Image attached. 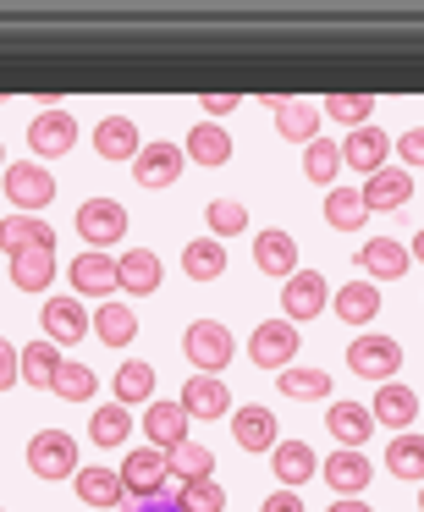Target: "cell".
<instances>
[{
    "instance_id": "6da1fadb",
    "label": "cell",
    "mask_w": 424,
    "mask_h": 512,
    "mask_svg": "<svg viewBox=\"0 0 424 512\" xmlns=\"http://www.w3.org/2000/svg\"><path fill=\"white\" fill-rule=\"evenodd\" d=\"M182 353H188V364L199 375H221L232 364V331L221 320H193L188 336H182Z\"/></svg>"
},
{
    "instance_id": "7a4b0ae2",
    "label": "cell",
    "mask_w": 424,
    "mask_h": 512,
    "mask_svg": "<svg viewBox=\"0 0 424 512\" xmlns=\"http://www.w3.org/2000/svg\"><path fill=\"white\" fill-rule=\"evenodd\" d=\"M28 468L39 479H72L78 474V441L67 430H39L28 441Z\"/></svg>"
},
{
    "instance_id": "3957f363",
    "label": "cell",
    "mask_w": 424,
    "mask_h": 512,
    "mask_svg": "<svg viewBox=\"0 0 424 512\" xmlns=\"http://www.w3.org/2000/svg\"><path fill=\"white\" fill-rule=\"evenodd\" d=\"M347 369L353 375H364V380H397V369H402V347H397V336H358L353 347H347Z\"/></svg>"
},
{
    "instance_id": "277c9868",
    "label": "cell",
    "mask_w": 424,
    "mask_h": 512,
    "mask_svg": "<svg viewBox=\"0 0 424 512\" xmlns=\"http://www.w3.org/2000/svg\"><path fill=\"white\" fill-rule=\"evenodd\" d=\"M6 199L17 204V215H34L56 199V177L34 160H17V166H6Z\"/></svg>"
},
{
    "instance_id": "5b68a950",
    "label": "cell",
    "mask_w": 424,
    "mask_h": 512,
    "mask_svg": "<svg viewBox=\"0 0 424 512\" xmlns=\"http://www.w3.org/2000/svg\"><path fill=\"white\" fill-rule=\"evenodd\" d=\"M292 353H298V325L292 320H259L254 336H248V358L259 369H287Z\"/></svg>"
},
{
    "instance_id": "8992f818",
    "label": "cell",
    "mask_w": 424,
    "mask_h": 512,
    "mask_svg": "<svg viewBox=\"0 0 424 512\" xmlns=\"http://www.w3.org/2000/svg\"><path fill=\"white\" fill-rule=\"evenodd\" d=\"M78 232H83V243H89V248H116L127 237V204L89 199L78 210Z\"/></svg>"
},
{
    "instance_id": "52a82bcc",
    "label": "cell",
    "mask_w": 424,
    "mask_h": 512,
    "mask_svg": "<svg viewBox=\"0 0 424 512\" xmlns=\"http://www.w3.org/2000/svg\"><path fill=\"white\" fill-rule=\"evenodd\" d=\"M166 474H171V457L160 452V446H138L122 463V485H127V496H138V501L160 496V490H166Z\"/></svg>"
},
{
    "instance_id": "ba28073f",
    "label": "cell",
    "mask_w": 424,
    "mask_h": 512,
    "mask_svg": "<svg viewBox=\"0 0 424 512\" xmlns=\"http://www.w3.org/2000/svg\"><path fill=\"white\" fill-rule=\"evenodd\" d=\"M325 292H331V287H325L320 270H292L287 287H281V309H287V320H292V325H309L314 314H320L325 303H331Z\"/></svg>"
},
{
    "instance_id": "9c48e42d",
    "label": "cell",
    "mask_w": 424,
    "mask_h": 512,
    "mask_svg": "<svg viewBox=\"0 0 424 512\" xmlns=\"http://www.w3.org/2000/svg\"><path fill=\"white\" fill-rule=\"evenodd\" d=\"M182 166H188V155L166 138V144H144V149H138L133 177H138V188H177Z\"/></svg>"
},
{
    "instance_id": "30bf717a",
    "label": "cell",
    "mask_w": 424,
    "mask_h": 512,
    "mask_svg": "<svg viewBox=\"0 0 424 512\" xmlns=\"http://www.w3.org/2000/svg\"><path fill=\"white\" fill-rule=\"evenodd\" d=\"M72 144H78V116H67V111H45V116H34V122H28V149H34L39 160L67 155Z\"/></svg>"
},
{
    "instance_id": "8fae6325",
    "label": "cell",
    "mask_w": 424,
    "mask_h": 512,
    "mask_svg": "<svg viewBox=\"0 0 424 512\" xmlns=\"http://www.w3.org/2000/svg\"><path fill=\"white\" fill-rule=\"evenodd\" d=\"M254 265H259V276L287 281L292 270H298V243H292V232H281V226H265V232L254 237Z\"/></svg>"
},
{
    "instance_id": "7c38bea8",
    "label": "cell",
    "mask_w": 424,
    "mask_h": 512,
    "mask_svg": "<svg viewBox=\"0 0 424 512\" xmlns=\"http://www.w3.org/2000/svg\"><path fill=\"white\" fill-rule=\"evenodd\" d=\"M364 210H402L413 199V171L408 166H386L375 177H364Z\"/></svg>"
},
{
    "instance_id": "4fadbf2b",
    "label": "cell",
    "mask_w": 424,
    "mask_h": 512,
    "mask_svg": "<svg viewBox=\"0 0 424 512\" xmlns=\"http://www.w3.org/2000/svg\"><path fill=\"white\" fill-rule=\"evenodd\" d=\"M270 111H276V133L287 138V144H314V133H320V105L309 100H281V94H270Z\"/></svg>"
},
{
    "instance_id": "5bb4252c",
    "label": "cell",
    "mask_w": 424,
    "mask_h": 512,
    "mask_svg": "<svg viewBox=\"0 0 424 512\" xmlns=\"http://www.w3.org/2000/svg\"><path fill=\"white\" fill-rule=\"evenodd\" d=\"M0 248L6 254H28V248H56V226L45 215H6L0 221Z\"/></svg>"
},
{
    "instance_id": "9a60e30c",
    "label": "cell",
    "mask_w": 424,
    "mask_h": 512,
    "mask_svg": "<svg viewBox=\"0 0 424 512\" xmlns=\"http://www.w3.org/2000/svg\"><path fill=\"white\" fill-rule=\"evenodd\" d=\"M144 435L160 446V452H177L188 441V408L182 402H149L144 408Z\"/></svg>"
},
{
    "instance_id": "2e32d148",
    "label": "cell",
    "mask_w": 424,
    "mask_h": 512,
    "mask_svg": "<svg viewBox=\"0 0 424 512\" xmlns=\"http://www.w3.org/2000/svg\"><path fill=\"white\" fill-rule=\"evenodd\" d=\"M83 331H94V320L83 314V298H50L45 303V336L56 347L83 342Z\"/></svg>"
},
{
    "instance_id": "e0dca14e",
    "label": "cell",
    "mask_w": 424,
    "mask_h": 512,
    "mask_svg": "<svg viewBox=\"0 0 424 512\" xmlns=\"http://www.w3.org/2000/svg\"><path fill=\"white\" fill-rule=\"evenodd\" d=\"M270 468H276V479L287 490H298V485H309V479L320 474V457L309 452V441H276L270 446Z\"/></svg>"
},
{
    "instance_id": "ac0fdd59",
    "label": "cell",
    "mask_w": 424,
    "mask_h": 512,
    "mask_svg": "<svg viewBox=\"0 0 424 512\" xmlns=\"http://www.w3.org/2000/svg\"><path fill=\"white\" fill-rule=\"evenodd\" d=\"M386 155H391V138L380 133V127H358V133H347V144H342V166L364 171V177L386 171Z\"/></svg>"
},
{
    "instance_id": "d6986e66",
    "label": "cell",
    "mask_w": 424,
    "mask_h": 512,
    "mask_svg": "<svg viewBox=\"0 0 424 512\" xmlns=\"http://www.w3.org/2000/svg\"><path fill=\"white\" fill-rule=\"evenodd\" d=\"M232 435L243 452H270V446L281 441L276 435V413L259 408V402H248V408H232Z\"/></svg>"
},
{
    "instance_id": "ffe728a7",
    "label": "cell",
    "mask_w": 424,
    "mask_h": 512,
    "mask_svg": "<svg viewBox=\"0 0 424 512\" xmlns=\"http://www.w3.org/2000/svg\"><path fill=\"white\" fill-rule=\"evenodd\" d=\"M320 474L331 479L336 496H358V490L375 479V468L364 463V452H358V446H342V452H331V457L320 463Z\"/></svg>"
},
{
    "instance_id": "44dd1931",
    "label": "cell",
    "mask_w": 424,
    "mask_h": 512,
    "mask_svg": "<svg viewBox=\"0 0 424 512\" xmlns=\"http://www.w3.org/2000/svg\"><path fill=\"white\" fill-rule=\"evenodd\" d=\"M72 490H78L83 507H122V496H127L122 468H78V474H72Z\"/></svg>"
},
{
    "instance_id": "7402d4cb",
    "label": "cell",
    "mask_w": 424,
    "mask_h": 512,
    "mask_svg": "<svg viewBox=\"0 0 424 512\" xmlns=\"http://www.w3.org/2000/svg\"><path fill=\"white\" fill-rule=\"evenodd\" d=\"M182 408H188V419H221V413H232V391L215 375H193L182 386Z\"/></svg>"
},
{
    "instance_id": "603a6c76",
    "label": "cell",
    "mask_w": 424,
    "mask_h": 512,
    "mask_svg": "<svg viewBox=\"0 0 424 512\" xmlns=\"http://www.w3.org/2000/svg\"><path fill=\"white\" fill-rule=\"evenodd\" d=\"M358 265H364V276H375V281H397V276H408L413 254L402 243H391V237H369V243L358 248Z\"/></svg>"
},
{
    "instance_id": "cb8c5ba5",
    "label": "cell",
    "mask_w": 424,
    "mask_h": 512,
    "mask_svg": "<svg viewBox=\"0 0 424 512\" xmlns=\"http://www.w3.org/2000/svg\"><path fill=\"white\" fill-rule=\"evenodd\" d=\"M116 281L127 287V298H149V292H160V254H149V248H127V254L116 259Z\"/></svg>"
},
{
    "instance_id": "d4e9b609",
    "label": "cell",
    "mask_w": 424,
    "mask_h": 512,
    "mask_svg": "<svg viewBox=\"0 0 424 512\" xmlns=\"http://www.w3.org/2000/svg\"><path fill=\"white\" fill-rule=\"evenodd\" d=\"M72 287L83 292V298H100V292H116L122 287V281H116V259L111 254H100V248H94V254H78L72 259Z\"/></svg>"
},
{
    "instance_id": "484cf974",
    "label": "cell",
    "mask_w": 424,
    "mask_h": 512,
    "mask_svg": "<svg viewBox=\"0 0 424 512\" xmlns=\"http://www.w3.org/2000/svg\"><path fill=\"white\" fill-rule=\"evenodd\" d=\"M94 149H100V160H138L144 138H138L133 116H105V122L94 127Z\"/></svg>"
},
{
    "instance_id": "4316f807",
    "label": "cell",
    "mask_w": 424,
    "mask_h": 512,
    "mask_svg": "<svg viewBox=\"0 0 424 512\" xmlns=\"http://www.w3.org/2000/svg\"><path fill=\"white\" fill-rule=\"evenodd\" d=\"M369 413H375L380 424H413L419 419V391L413 386H402V380H386V386L375 391V402H369Z\"/></svg>"
},
{
    "instance_id": "83f0119b",
    "label": "cell",
    "mask_w": 424,
    "mask_h": 512,
    "mask_svg": "<svg viewBox=\"0 0 424 512\" xmlns=\"http://www.w3.org/2000/svg\"><path fill=\"white\" fill-rule=\"evenodd\" d=\"M325 430H331L342 446H364L369 430H375V413H369L364 402H331V413H325Z\"/></svg>"
},
{
    "instance_id": "f1b7e54d",
    "label": "cell",
    "mask_w": 424,
    "mask_h": 512,
    "mask_svg": "<svg viewBox=\"0 0 424 512\" xmlns=\"http://www.w3.org/2000/svg\"><path fill=\"white\" fill-rule=\"evenodd\" d=\"M61 364H67V358H61V347L50 342V336H45V342H28L23 353H17V375H23L34 391L39 386H56V369Z\"/></svg>"
},
{
    "instance_id": "f546056e",
    "label": "cell",
    "mask_w": 424,
    "mask_h": 512,
    "mask_svg": "<svg viewBox=\"0 0 424 512\" xmlns=\"http://www.w3.org/2000/svg\"><path fill=\"white\" fill-rule=\"evenodd\" d=\"M331 309H336V320H342V325H369V320L380 314L375 281H347V287L331 298Z\"/></svg>"
},
{
    "instance_id": "4dcf8cb0",
    "label": "cell",
    "mask_w": 424,
    "mask_h": 512,
    "mask_svg": "<svg viewBox=\"0 0 424 512\" xmlns=\"http://www.w3.org/2000/svg\"><path fill=\"white\" fill-rule=\"evenodd\" d=\"M56 281V248H28L12 259V287L17 292H50Z\"/></svg>"
},
{
    "instance_id": "1f68e13d",
    "label": "cell",
    "mask_w": 424,
    "mask_h": 512,
    "mask_svg": "<svg viewBox=\"0 0 424 512\" xmlns=\"http://www.w3.org/2000/svg\"><path fill=\"white\" fill-rule=\"evenodd\" d=\"M89 320H94V336H100L105 347H127L138 336V314L127 309V303H100Z\"/></svg>"
},
{
    "instance_id": "d6a6232c",
    "label": "cell",
    "mask_w": 424,
    "mask_h": 512,
    "mask_svg": "<svg viewBox=\"0 0 424 512\" xmlns=\"http://www.w3.org/2000/svg\"><path fill=\"white\" fill-rule=\"evenodd\" d=\"M182 155L215 171V166H226V160H232V138H226L215 122H199V127L188 133V144H182Z\"/></svg>"
},
{
    "instance_id": "836d02e7",
    "label": "cell",
    "mask_w": 424,
    "mask_h": 512,
    "mask_svg": "<svg viewBox=\"0 0 424 512\" xmlns=\"http://www.w3.org/2000/svg\"><path fill=\"white\" fill-rule=\"evenodd\" d=\"M182 276L188 281H221L226 276V248L215 237H199V243L182 248Z\"/></svg>"
},
{
    "instance_id": "e575fe53",
    "label": "cell",
    "mask_w": 424,
    "mask_h": 512,
    "mask_svg": "<svg viewBox=\"0 0 424 512\" xmlns=\"http://www.w3.org/2000/svg\"><path fill=\"white\" fill-rule=\"evenodd\" d=\"M116 402L122 408H133V402H155V369L144 364V358H127L122 369H116Z\"/></svg>"
},
{
    "instance_id": "d590c367",
    "label": "cell",
    "mask_w": 424,
    "mask_h": 512,
    "mask_svg": "<svg viewBox=\"0 0 424 512\" xmlns=\"http://www.w3.org/2000/svg\"><path fill=\"white\" fill-rule=\"evenodd\" d=\"M325 221H331L336 232H358V226L369 221L364 193H358V188H331V193H325Z\"/></svg>"
},
{
    "instance_id": "8d00e7d4",
    "label": "cell",
    "mask_w": 424,
    "mask_h": 512,
    "mask_svg": "<svg viewBox=\"0 0 424 512\" xmlns=\"http://www.w3.org/2000/svg\"><path fill=\"white\" fill-rule=\"evenodd\" d=\"M276 386L287 391L292 402H320V397H331V375H325V369H281Z\"/></svg>"
},
{
    "instance_id": "74e56055",
    "label": "cell",
    "mask_w": 424,
    "mask_h": 512,
    "mask_svg": "<svg viewBox=\"0 0 424 512\" xmlns=\"http://www.w3.org/2000/svg\"><path fill=\"white\" fill-rule=\"evenodd\" d=\"M386 468L397 479H424V435H397L386 446Z\"/></svg>"
},
{
    "instance_id": "f35d334b",
    "label": "cell",
    "mask_w": 424,
    "mask_h": 512,
    "mask_svg": "<svg viewBox=\"0 0 424 512\" xmlns=\"http://www.w3.org/2000/svg\"><path fill=\"white\" fill-rule=\"evenodd\" d=\"M127 430H133V413H127L122 402H105V408L94 413V424H89L94 446H122V441H127Z\"/></svg>"
},
{
    "instance_id": "ab89813d",
    "label": "cell",
    "mask_w": 424,
    "mask_h": 512,
    "mask_svg": "<svg viewBox=\"0 0 424 512\" xmlns=\"http://www.w3.org/2000/svg\"><path fill=\"white\" fill-rule=\"evenodd\" d=\"M336 171H342V144H325V138H314L309 155H303V177L320 182V188H331Z\"/></svg>"
},
{
    "instance_id": "60d3db41",
    "label": "cell",
    "mask_w": 424,
    "mask_h": 512,
    "mask_svg": "<svg viewBox=\"0 0 424 512\" xmlns=\"http://www.w3.org/2000/svg\"><path fill=\"white\" fill-rule=\"evenodd\" d=\"M171 457V474L188 485V479H210V468H215V452L210 446H193V441H182L177 452H166Z\"/></svg>"
},
{
    "instance_id": "b9f144b4",
    "label": "cell",
    "mask_w": 424,
    "mask_h": 512,
    "mask_svg": "<svg viewBox=\"0 0 424 512\" xmlns=\"http://www.w3.org/2000/svg\"><path fill=\"white\" fill-rule=\"evenodd\" d=\"M94 386H100V380H94V369L89 364H72V358H67V364L56 369V386H50V391H56V397H67V402H89Z\"/></svg>"
},
{
    "instance_id": "7bdbcfd3",
    "label": "cell",
    "mask_w": 424,
    "mask_h": 512,
    "mask_svg": "<svg viewBox=\"0 0 424 512\" xmlns=\"http://www.w3.org/2000/svg\"><path fill=\"white\" fill-rule=\"evenodd\" d=\"M177 507L182 512H226V490L215 485V479H188V485L177 490Z\"/></svg>"
},
{
    "instance_id": "ee69618b",
    "label": "cell",
    "mask_w": 424,
    "mask_h": 512,
    "mask_svg": "<svg viewBox=\"0 0 424 512\" xmlns=\"http://www.w3.org/2000/svg\"><path fill=\"white\" fill-rule=\"evenodd\" d=\"M204 221H210V237H215V243H221V237L248 232V210H243V204H232V199H215L210 210H204Z\"/></svg>"
},
{
    "instance_id": "f6af8a7d",
    "label": "cell",
    "mask_w": 424,
    "mask_h": 512,
    "mask_svg": "<svg viewBox=\"0 0 424 512\" xmlns=\"http://www.w3.org/2000/svg\"><path fill=\"white\" fill-rule=\"evenodd\" d=\"M375 111V100H369V94H331V100L320 105V116H336V122H364V116Z\"/></svg>"
},
{
    "instance_id": "bcb514c9",
    "label": "cell",
    "mask_w": 424,
    "mask_h": 512,
    "mask_svg": "<svg viewBox=\"0 0 424 512\" xmlns=\"http://www.w3.org/2000/svg\"><path fill=\"white\" fill-rule=\"evenodd\" d=\"M397 155L408 160V166H424V127H408V133L397 138Z\"/></svg>"
},
{
    "instance_id": "7dc6e473",
    "label": "cell",
    "mask_w": 424,
    "mask_h": 512,
    "mask_svg": "<svg viewBox=\"0 0 424 512\" xmlns=\"http://www.w3.org/2000/svg\"><path fill=\"white\" fill-rule=\"evenodd\" d=\"M17 380H23V375H17V347L6 342V336H0V391L17 386Z\"/></svg>"
},
{
    "instance_id": "c3c4849f",
    "label": "cell",
    "mask_w": 424,
    "mask_h": 512,
    "mask_svg": "<svg viewBox=\"0 0 424 512\" xmlns=\"http://www.w3.org/2000/svg\"><path fill=\"white\" fill-rule=\"evenodd\" d=\"M237 105H243L237 94H204V100H199V111H204V116H232Z\"/></svg>"
},
{
    "instance_id": "681fc988",
    "label": "cell",
    "mask_w": 424,
    "mask_h": 512,
    "mask_svg": "<svg viewBox=\"0 0 424 512\" xmlns=\"http://www.w3.org/2000/svg\"><path fill=\"white\" fill-rule=\"evenodd\" d=\"M259 512H303V496L298 490H276V496H265V507Z\"/></svg>"
},
{
    "instance_id": "f907efd6",
    "label": "cell",
    "mask_w": 424,
    "mask_h": 512,
    "mask_svg": "<svg viewBox=\"0 0 424 512\" xmlns=\"http://www.w3.org/2000/svg\"><path fill=\"white\" fill-rule=\"evenodd\" d=\"M138 512H182L177 501L166 496V490H160V496H149V501H138Z\"/></svg>"
},
{
    "instance_id": "816d5d0a",
    "label": "cell",
    "mask_w": 424,
    "mask_h": 512,
    "mask_svg": "<svg viewBox=\"0 0 424 512\" xmlns=\"http://www.w3.org/2000/svg\"><path fill=\"white\" fill-rule=\"evenodd\" d=\"M325 512H369V507H364V501H358V496H336V501H331V507H325Z\"/></svg>"
},
{
    "instance_id": "f5cc1de1",
    "label": "cell",
    "mask_w": 424,
    "mask_h": 512,
    "mask_svg": "<svg viewBox=\"0 0 424 512\" xmlns=\"http://www.w3.org/2000/svg\"><path fill=\"white\" fill-rule=\"evenodd\" d=\"M408 254H419V259H424V232H419V237H413V248H408Z\"/></svg>"
},
{
    "instance_id": "db71d44e",
    "label": "cell",
    "mask_w": 424,
    "mask_h": 512,
    "mask_svg": "<svg viewBox=\"0 0 424 512\" xmlns=\"http://www.w3.org/2000/svg\"><path fill=\"white\" fill-rule=\"evenodd\" d=\"M419 512H424V490H419Z\"/></svg>"
},
{
    "instance_id": "11a10c76",
    "label": "cell",
    "mask_w": 424,
    "mask_h": 512,
    "mask_svg": "<svg viewBox=\"0 0 424 512\" xmlns=\"http://www.w3.org/2000/svg\"><path fill=\"white\" fill-rule=\"evenodd\" d=\"M0 160H6V149H0Z\"/></svg>"
}]
</instances>
